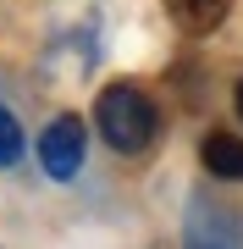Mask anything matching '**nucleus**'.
<instances>
[{"label":"nucleus","mask_w":243,"mask_h":249,"mask_svg":"<svg viewBox=\"0 0 243 249\" xmlns=\"http://www.w3.org/2000/svg\"><path fill=\"white\" fill-rule=\"evenodd\" d=\"M94 127H99V139H105L111 150L138 155V150L155 144V133H161V111H155V100L138 89V83H111V89H99V100H94Z\"/></svg>","instance_id":"1"},{"label":"nucleus","mask_w":243,"mask_h":249,"mask_svg":"<svg viewBox=\"0 0 243 249\" xmlns=\"http://www.w3.org/2000/svg\"><path fill=\"white\" fill-rule=\"evenodd\" d=\"M83 150H89V133H83V116L61 111L55 122L39 133V166H45V178L55 183H72L78 166H83Z\"/></svg>","instance_id":"2"},{"label":"nucleus","mask_w":243,"mask_h":249,"mask_svg":"<svg viewBox=\"0 0 243 249\" xmlns=\"http://www.w3.org/2000/svg\"><path fill=\"white\" fill-rule=\"evenodd\" d=\"M182 249H243L238 216L221 211L210 194H194L188 199V227H182Z\"/></svg>","instance_id":"3"},{"label":"nucleus","mask_w":243,"mask_h":249,"mask_svg":"<svg viewBox=\"0 0 243 249\" xmlns=\"http://www.w3.org/2000/svg\"><path fill=\"white\" fill-rule=\"evenodd\" d=\"M227 11H232V0H166V17L177 22L188 39L210 34V28H221Z\"/></svg>","instance_id":"4"},{"label":"nucleus","mask_w":243,"mask_h":249,"mask_svg":"<svg viewBox=\"0 0 243 249\" xmlns=\"http://www.w3.org/2000/svg\"><path fill=\"white\" fill-rule=\"evenodd\" d=\"M199 160H205L210 178L243 183V139H238V133H210L205 144H199Z\"/></svg>","instance_id":"5"},{"label":"nucleus","mask_w":243,"mask_h":249,"mask_svg":"<svg viewBox=\"0 0 243 249\" xmlns=\"http://www.w3.org/2000/svg\"><path fill=\"white\" fill-rule=\"evenodd\" d=\"M22 160V122L11 116V106H0V166Z\"/></svg>","instance_id":"6"},{"label":"nucleus","mask_w":243,"mask_h":249,"mask_svg":"<svg viewBox=\"0 0 243 249\" xmlns=\"http://www.w3.org/2000/svg\"><path fill=\"white\" fill-rule=\"evenodd\" d=\"M232 100H238V122H243V78H238V89H232Z\"/></svg>","instance_id":"7"}]
</instances>
